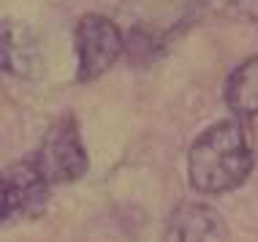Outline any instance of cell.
I'll return each instance as SVG.
<instances>
[{"label":"cell","mask_w":258,"mask_h":242,"mask_svg":"<svg viewBox=\"0 0 258 242\" xmlns=\"http://www.w3.org/2000/svg\"><path fill=\"white\" fill-rule=\"evenodd\" d=\"M255 166L253 131L245 120L228 117L204 128L187 153V179L204 196L236 191L247 183Z\"/></svg>","instance_id":"cell-1"},{"label":"cell","mask_w":258,"mask_h":242,"mask_svg":"<svg viewBox=\"0 0 258 242\" xmlns=\"http://www.w3.org/2000/svg\"><path fill=\"white\" fill-rule=\"evenodd\" d=\"M33 163L49 185H68L87 174V150L79 134V123L71 114L54 120L46 128L38 150L33 153Z\"/></svg>","instance_id":"cell-2"},{"label":"cell","mask_w":258,"mask_h":242,"mask_svg":"<svg viewBox=\"0 0 258 242\" xmlns=\"http://www.w3.org/2000/svg\"><path fill=\"white\" fill-rule=\"evenodd\" d=\"M74 52H76V79L93 82L103 77L117 57L125 52V36L103 14H85L74 27Z\"/></svg>","instance_id":"cell-3"},{"label":"cell","mask_w":258,"mask_h":242,"mask_svg":"<svg viewBox=\"0 0 258 242\" xmlns=\"http://www.w3.org/2000/svg\"><path fill=\"white\" fill-rule=\"evenodd\" d=\"M52 185L41 177L30 158L11 163L3 171V223L19 218H38L46 210Z\"/></svg>","instance_id":"cell-4"},{"label":"cell","mask_w":258,"mask_h":242,"mask_svg":"<svg viewBox=\"0 0 258 242\" xmlns=\"http://www.w3.org/2000/svg\"><path fill=\"white\" fill-rule=\"evenodd\" d=\"M0 66L3 74L14 79L36 82L41 77V46L38 36L30 25L17 22V19H3L0 27Z\"/></svg>","instance_id":"cell-5"},{"label":"cell","mask_w":258,"mask_h":242,"mask_svg":"<svg viewBox=\"0 0 258 242\" xmlns=\"http://www.w3.org/2000/svg\"><path fill=\"white\" fill-rule=\"evenodd\" d=\"M228 229L218 210L199 202L174 207L166 220L163 242H226Z\"/></svg>","instance_id":"cell-6"},{"label":"cell","mask_w":258,"mask_h":242,"mask_svg":"<svg viewBox=\"0 0 258 242\" xmlns=\"http://www.w3.org/2000/svg\"><path fill=\"white\" fill-rule=\"evenodd\" d=\"M226 106L231 109L234 117L250 120L258 117V54L247 57L242 66H236L223 87Z\"/></svg>","instance_id":"cell-7"},{"label":"cell","mask_w":258,"mask_h":242,"mask_svg":"<svg viewBox=\"0 0 258 242\" xmlns=\"http://www.w3.org/2000/svg\"><path fill=\"white\" fill-rule=\"evenodd\" d=\"M212 11L220 17L231 19H247V22H258V0H207Z\"/></svg>","instance_id":"cell-8"}]
</instances>
